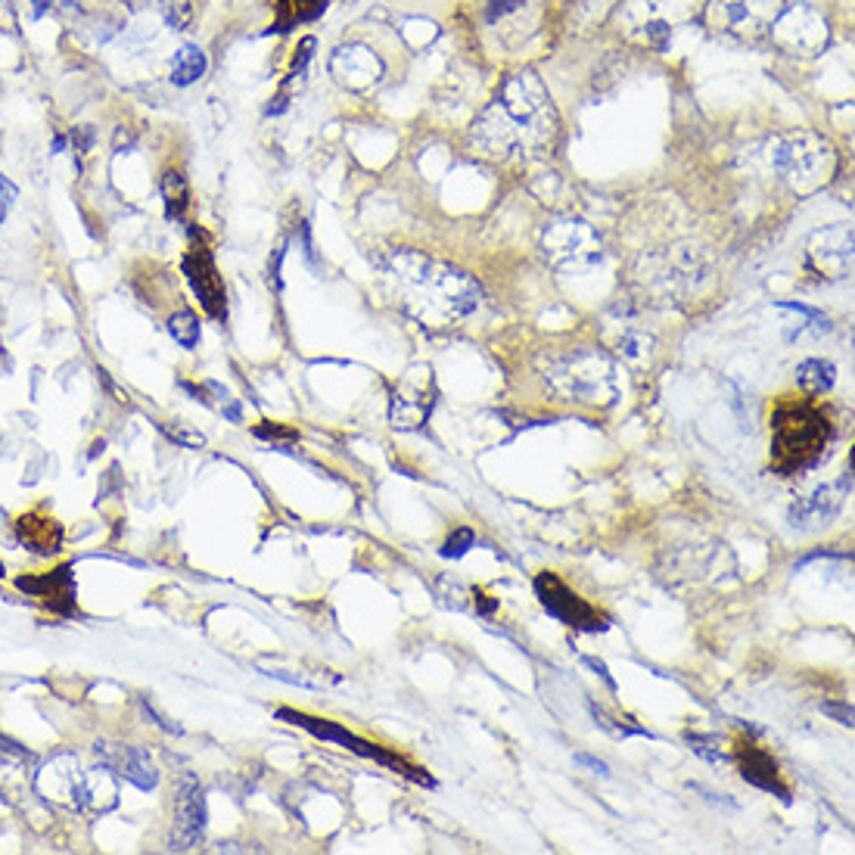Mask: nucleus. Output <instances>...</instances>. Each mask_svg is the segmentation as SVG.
I'll return each mask as SVG.
<instances>
[{
  "mask_svg": "<svg viewBox=\"0 0 855 855\" xmlns=\"http://www.w3.org/2000/svg\"><path fill=\"white\" fill-rule=\"evenodd\" d=\"M557 140V112L535 72L504 81L498 97L470 128V144L495 162H529L551 153Z\"/></svg>",
  "mask_w": 855,
  "mask_h": 855,
  "instance_id": "1",
  "label": "nucleus"
},
{
  "mask_svg": "<svg viewBox=\"0 0 855 855\" xmlns=\"http://www.w3.org/2000/svg\"><path fill=\"white\" fill-rule=\"evenodd\" d=\"M398 305L426 327H451L470 318L482 302L479 283L448 262L417 249H395L383 265Z\"/></svg>",
  "mask_w": 855,
  "mask_h": 855,
  "instance_id": "2",
  "label": "nucleus"
},
{
  "mask_svg": "<svg viewBox=\"0 0 855 855\" xmlns=\"http://www.w3.org/2000/svg\"><path fill=\"white\" fill-rule=\"evenodd\" d=\"M831 417L812 402L781 398L772 411V467L781 476L806 473L821 464L831 445Z\"/></svg>",
  "mask_w": 855,
  "mask_h": 855,
  "instance_id": "3",
  "label": "nucleus"
},
{
  "mask_svg": "<svg viewBox=\"0 0 855 855\" xmlns=\"http://www.w3.org/2000/svg\"><path fill=\"white\" fill-rule=\"evenodd\" d=\"M541 377L576 405L607 408L622 392V370L601 349H563L541 358Z\"/></svg>",
  "mask_w": 855,
  "mask_h": 855,
  "instance_id": "4",
  "label": "nucleus"
},
{
  "mask_svg": "<svg viewBox=\"0 0 855 855\" xmlns=\"http://www.w3.org/2000/svg\"><path fill=\"white\" fill-rule=\"evenodd\" d=\"M765 156H768V165H772L775 175L796 193H809V190L821 187L834 171L831 144L818 134H809V131L775 137L772 144H768Z\"/></svg>",
  "mask_w": 855,
  "mask_h": 855,
  "instance_id": "5",
  "label": "nucleus"
},
{
  "mask_svg": "<svg viewBox=\"0 0 855 855\" xmlns=\"http://www.w3.org/2000/svg\"><path fill=\"white\" fill-rule=\"evenodd\" d=\"M541 252H545L548 265H554L557 271L582 274V271H591L594 265H601L604 240L588 221L573 218V215H560L541 231Z\"/></svg>",
  "mask_w": 855,
  "mask_h": 855,
  "instance_id": "6",
  "label": "nucleus"
},
{
  "mask_svg": "<svg viewBox=\"0 0 855 855\" xmlns=\"http://www.w3.org/2000/svg\"><path fill=\"white\" fill-rule=\"evenodd\" d=\"M691 7L694 0H629L619 7V25L632 41L666 50L675 25L691 16Z\"/></svg>",
  "mask_w": 855,
  "mask_h": 855,
  "instance_id": "7",
  "label": "nucleus"
},
{
  "mask_svg": "<svg viewBox=\"0 0 855 855\" xmlns=\"http://www.w3.org/2000/svg\"><path fill=\"white\" fill-rule=\"evenodd\" d=\"M784 10V0H709L706 22L719 35L737 41H756L768 35V28Z\"/></svg>",
  "mask_w": 855,
  "mask_h": 855,
  "instance_id": "8",
  "label": "nucleus"
},
{
  "mask_svg": "<svg viewBox=\"0 0 855 855\" xmlns=\"http://www.w3.org/2000/svg\"><path fill=\"white\" fill-rule=\"evenodd\" d=\"M436 398H439V389H436L433 370L426 364L408 367L402 374V380H398L395 389H392L389 423L395 426V430H402V433L420 430V426L430 420V414L436 408Z\"/></svg>",
  "mask_w": 855,
  "mask_h": 855,
  "instance_id": "9",
  "label": "nucleus"
},
{
  "mask_svg": "<svg viewBox=\"0 0 855 855\" xmlns=\"http://www.w3.org/2000/svg\"><path fill=\"white\" fill-rule=\"evenodd\" d=\"M535 594L541 607H545L557 622L569 625V629L579 632H604L607 629V616L597 613L585 597H579L569 585H563L560 576L554 573H538L535 576Z\"/></svg>",
  "mask_w": 855,
  "mask_h": 855,
  "instance_id": "10",
  "label": "nucleus"
},
{
  "mask_svg": "<svg viewBox=\"0 0 855 855\" xmlns=\"http://www.w3.org/2000/svg\"><path fill=\"white\" fill-rule=\"evenodd\" d=\"M768 35L787 53L812 56L828 44V22L812 7H784L768 28Z\"/></svg>",
  "mask_w": 855,
  "mask_h": 855,
  "instance_id": "11",
  "label": "nucleus"
},
{
  "mask_svg": "<svg viewBox=\"0 0 855 855\" xmlns=\"http://www.w3.org/2000/svg\"><path fill=\"white\" fill-rule=\"evenodd\" d=\"M16 588L25 597H35L41 607H47L50 613L63 616V619H72L78 613V591H75V576H72L69 563L56 566L41 576H19Z\"/></svg>",
  "mask_w": 855,
  "mask_h": 855,
  "instance_id": "12",
  "label": "nucleus"
},
{
  "mask_svg": "<svg viewBox=\"0 0 855 855\" xmlns=\"http://www.w3.org/2000/svg\"><path fill=\"white\" fill-rule=\"evenodd\" d=\"M806 265L824 280H840L852 271V231L843 224L815 231L806 246Z\"/></svg>",
  "mask_w": 855,
  "mask_h": 855,
  "instance_id": "13",
  "label": "nucleus"
},
{
  "mask_svg": "<svg viewBox=\"0 0 855 855\" xmlns=\"http://www.w3.org/2000/svg\"><path fill=\"white\" fill-rule=\"evenodd\" d=\"M206 793L193 775L181 778L178 787V806H175V831H171V849L187 852L193 849L206 834Z\"/></svg>",
  "mask_w": 855,
  "mask_h": 855,
  "instance_id": "14",
  "label": "nucleus"
},
{
  "mask_svg": "<svg viewBox=\"0 0 855 855\" xmlns=\"http://www.w3.org/2000/svg\"><path fill=\"white\" fill-rule=\"evenodd\" d=\"M184 274L190 280L193 293L199 296V305L206 308V315L215 321H224L227 318V293H224V283L218 277V268H215L206 246H193L184 255Z\"/></svg>",
  "mask_w": 855,
  "mask_h": 855,
  "instance_id": "15",
  "label": "nucleus"
},
{
  "mask_svg": "<svg viewBox=\"0 0 855 855\" xmlns=\"http://www.w3.org/2000/svg\"><path fill=\"white\" fill-rule=\"evenodd\" d=\"M852 489V479L843 476L834 486H821L815 489L809 498L796 501L790 507V526L793 529H818V526H828L837 513L843 510V501Z\"/></svg>",
  "mask_w": 855,
  "mask_h": 855,
  "instance_id": "16",
  "label": "nucleus"
},
{
  "mask_svg": "<svg viewBox=\"0 0 855 855\" xmlns=\"http://www.w3.org/2000/svg\"><path fill=\"white\" fill-rule=\"evenodd\" d=\"M330 69L333 75L346 84V88L352 91H364L370 88V84H377L380 75H383V63L377 60L374 50H367L361 44H352V47H339L333 53L330 60Z\"/></svg>",
  "mask_w": 855,
  "mask_h": 855,
  "instance_id": "17",
  "label": "nucleus"
},
{
  "mask_svg": "<svg viewBox=\"0 0 855 855\" xmlns=\"http://www.w3.org/2000/svg\"><path fill=\"white\" fill-rule=\"evenodd\" d=\"M737 768H740V778H744L747 784L775 793L781 803H790V790L778 778V762L768 756L762 747L750 744V740L737 744Z\"/></svg>",
  "mask_w": 855,
  "mask_h": 855,
  "instance_id": "18",
  "label": "nucleus"
},
{
  "mask_svg": "<svg viewBox=\"0 0 855 855\" xmlns=\"http://www.w3.org/2000/svg\"><path fill=\"white\" fill-rule=\"evenodd\" d=\"M97 756H103L106 768L119 772L125 781H131L137 790H153L159 784V772L147 750L140 747H112V744H97Z\"/></svg>",
  "mask_w": 855,
  "mask_h": 855,
  "instance_id": "19",
  "label": "nucleus"
},
{
  "mask_svg": "<svg viewBox=\"0 0 855 855\" xmlns=\"http://www.w3.org/2000/svg\"><path fill=\"white\" fill-rule=\"evenodd\" d=\"M16 535L32 554L50 557L63 551V526L44 510H28L16 517Z\"/></svg>",
  "mask_w": 855,
  "mask_h": 855,
  "instance_id": "20",
  "label": "nucleus"
},
{
  "mask_svg": "<svg viewBox=\"0 0 855 855\" xmlns=\"http://www.w3.org/2000/svg\"><path fill=\"white\" fill-rule=\"evenodd\" d=\"M206 69H209L206 53L199 47H193V44H187V47H181L175 53V60H171V84H178V88H190L193 81H199L206 75Z\"/></svg>",
  "mask_w": 855,
  "mask_h": 855,
  "instance_id": "21",
  "label": "nucleus"
},
{
  "mask_svg": "<svg viewBox=\"0 0 855 855\" xmlns=\"http://www.w3.org/2000/svg\"><path fill=\"white\" fill-rule=\"evenodd\" d=\"M834 377H837L834 364L821 361V358H809V361H803L800 367H796V383H800V389L809 392V395L828 392L834 386Z\"/></svg>",
  "mask_w": 855,
  "mask_h": 855,
  "instance_id": "22",
  "label": "nucleus"
},
{
  "mask_svg": "<svg viewBox=\"0 0 855 855\" xmlns=\"http://www.w3.org/2000/svg\"><path fill=\"white\" fill-rule=\"evenodd\" d=\"M187 181L181 171H165L162 178V199H165V215L168 221H181L187 212Z\"/></svg>",
  "mask_w": 855,
  "mask_h": 855,
  "instance_id": "23",
  "label": "nucleus"
},
{
  "mask_svg": "<svg viewBox=\"0 0 855 855\" xmlns=\"http://www.w3.org/2000/svg\"><path fill=\"white\" fill-rule=\"evenodd\" d=\"M616 349L622 352V358H629V361H644V358L653 352V339H650L647 333H641V330L625 327V330L616 336Z\"/></svg>",
  "mask_w": 855,
  "mask_h": 855,
  "instance_id": "24",
  "label": "nucleus"
},
{
  "mask_svg": "<svg viewBox=\"0 0 855 855\" xmlns=\"http://www.w3.org/2000/svg\"><path fill=\"white\" fill-rule=\"evenodd\" d=\"M168 333L175 336L178 346L184 349H196L199 346V321L190 315V311H178V315L168 318Z\"/></svg>",
  "mask_w": 855,
  "mask_h": 855,
  "instance_id": "25",
  "label": "nucleus"
},
{
  "mask_svg": "<svg viewBox=\"0 0 855 855\" xmlns=\"http://www.w3.org/2000/svg\"><path fill=\"white\" fill-rule=\"evenodd\" d=\"M159 13L171 32H184L193 22V4L190 0H159Z\"/></svg>",
  "mask_w": 855,
  "mask_h": 855,
  "instance_id": "26",
  "label": "nucleus"
},
{
  "mask_svg": "<svg viewBox=\"0 0 855 855\" xmlns=\"http://www.w3.org/2000/svg\"><path fill=\"white\" fill-rule=\"evenodd\" d=\"M781 311H793V315H800L806 324L803 327H809L812 333H828L831 330V321L821 315V311H815V308H809V305H800V302H781L778 305Z\"/></svg>",
  "mask_w": 855,
  "mask_h": 855,
  "instance_id": "27",
  "label": "nucleus"
},
{
  "mask_svg": "<svg viewBox=\"0 0 855 855\" xmlns=\"http://www.w3.org/2000/svg\"><path fill=\"white\" fill-rule=\"evenodd\" d=\"M688 744H691V750L697 753V756H703L706 762H728V756H725V750H722V740L719 737H703V734H691L688 737Z\"/></svg>",
  "mask_w": 855,
  "mask_h": 855,
  "instance_id": "28",
  "label": "nucleus"
},
{
  "mask_svg": "<svg viewBox=\"0 0 855 855\" xmlns=\"http://www.w3.org/2000/svg\"><path fill=\"white\" fill-rule=\"evenodd\" d=\"M473 541H476V535H473L470 529L451 532V535H448V541L442 545V557H448V560H461V557L473 548Z\"/></svg>",
  "mask_w": 855,
  "mask_h": 855,
  "instance_id": "29",
  "label": "nucleus"
},
{
  "mask_svg": "<svg viewBox=\"0 0 855 855\" xmlns=\"http://www.w3.org/2000/svg\"><path fill=\"white\" fill-rule=\"evenodd\" d=\"M255 436H259V439H271V442H296V439H299L296 430H287V426L271 423V420H262L259 426H255Z\"/></svg>",
  "mask_w": 855,
  "mask_h": 855,
  "instance_id": "30",
  "label": "nucleus"
},
{
  "mask_svg": "<svg viewBox=\"0 0 855 855\" xmlns=\"http://www.w3.org/2000/svg\"><path fill=\"white\" fill-rule=\"evenodd\" d=\"M523 7H526V0H489L486 19H489V25H495V22H501V19L513 16V13L523 10Z\"/></svg>",
  "mask_w": 855,
  "mask_h": 855,
  "instance_id": "31",
  "label": "nucleus"
},
{
  "mask_svg": "<svg viewBox=\"0 0 855 855\" xmlns=\"http://www.w3.org/2000/svg\"><path fill=\"white\" fill-rule=\"evenodd\" d=\"M165 433L175 439V442L187 445V448H203V445H206V436H203V433H187V430H181V426H165Z\"/></svg>",
  "mask_w": 855,
  "mask_h": 855,
  "instance_id": "32",
  "label": "nucleus"
},
{
  "mask_svg": "<svg viewBox=\"0 0 855 855\" xmlns=\"http://www.w3.org/2000/svg\"><path fill=\"white\" fill-rule=\"evenodd\" d=\"M821 712L824 716H831L834 722L852 728V706L849 703H821Z\"/></svg>",
  "mask_w": 855,
  "mask_h": 855,
  "instance_id": "33",
  "label": "nucleus"
},
{
  "mask_svg": "<svg viewBox=\"0 0 855 855\" xmlns=\"http://www.w3.org/2000/svg\"><path fill=\"white\" fill-rule=\"evenodd\" d=\"M16 196H19V190H16L4 175H0V221L7 218V209L13 206V199H16Z\"/></svg>",
  "mask_w": 855,
  "mask_h": 855,
  "instance_id": "34",
  "label": "nucleus"
},
{
  "mask_svg": "<svg viewBox=\"0 0 855 855\" xmlns=\"http://www.w3.org/2000/svg\"><path fill=\"white\" fill-rule=\"evenodd\" d=\"M579 765H585V768H591L594 775H601V778H610V768H607V762H601V759H594V756H588V753H576L573 756Z\"/></svg>",
  "mask_w": 855,
  "mask_h": 855,
  "instance_id": "35",
  "label": "nucleus"
},
{
  "mask_svg": "<svg viewBox=\"0 0 855 855\" xmlns=\"http://www.w3.org/2000/svg\"><path fill=\"white\" fill-rule=\"evenodd\" d=\"M72 144H75L78 153H88V147L94 144V131H91L88 125L75 128V131H72Z\"/></svg>",
  "mask_w": 855,
  "mask_h": 855,
  "instance_id": "36",
  "label": "nucleus"
},
{
  "mask_svg": "<svg viewBox=\"0 0 855 855\" xmlns=\"http://www.w3.org/2000/svg\"><path fill=\"white\" fill-rule=\"evenodd\" d=\"M0 756H10V759H28L32 753H28L25 747H19V744H13V740H7V737H0Z\"/></svg>",
  "mask_w": 855,
  "mask_h": 855,
  "instance_id": "37",
  "label": "nucleus"
},
{
  "mask_svg": "<svg viewBox=\"0 0 855 855\" xmlns=\"http://www.w3.org/2000/svg\"><path fill=\"white\" fill-rule=\"evenodd\" d=\"M585 663H588V666H591V669H594L597 675H601V678H604V681L610 684V688H616V684H613V678H610V672H607V666H604L601 660H594V657H585Z\"/></svg>",
  "mask_w": 855,
  "mask_h": 855,
  "instance_id": "38",
  "label": "nucleus"
},
{
  "mask_svg": "<svg viewBox=\"0 0 855 855\" xmlns=\"http://www.w3.org/2000/svg\"><path fill=\"white\" fill-rule=\"evenodd\" d=\"M50 4H53V0H32V7H35V16H44V13L50 10Z\"/></svg>",
  "mask_w": 855,
  "mask_h": 855,
  "instance_id": "39",
  "label": "nucleus"
},
{
  "mask_svg": "<svg viewBox=\"0 0 855 855\" xmlns=\"http://www.w3.org/2000/svg\"><path fill=\"white\" fill-rule=\"evenodd\" d=\"M63 150H66V137L60 134V137L53 140V153H63Z\"/></svg>",
  "mask_w": 855,
  "mask_h": 855,
  "instance_id": "40",
  "label": "nucleus"
},
{
  "mask_svg": "<svg viewBox=\"0 0 855 855\" xmlns=\"http://www.w3.org/2000/svg\"><path fill=\"white\" fill-rule=\"evenodd\" d=\"M0 579H4V563H0Z\"/></svg>",
  "mask_w": 855,
  "mask_h": 855,
  "instance_id": "41",
  "label": "nucleus"
}]
</instances>
